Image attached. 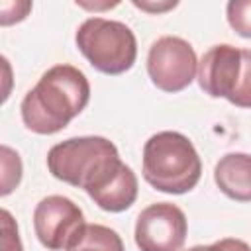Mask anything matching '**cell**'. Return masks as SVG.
<instances>
[{
    "instance_id": "obj_1",
    "label": "cell",
    "mask_w": 251,
    "mask_h": 251,
    "mask_svg": "<svg viewBox=\"0 0 251 251\" xmlns=\"http://www.w3.org/2000/svg\"><path fill=\"white\" fill-rule=\"evenodd\" d=\"M90 100V84L82 71L73 65L47 69L37 84L22 100V120L27 129L51 135L69 126Z\"/></svg>"
},
{
    "instance_id": "obj_2",
    "label": "cell",
    "mask_w": 251,
    "mask_h": 251,
    "mask_svg": "<svg viewBox=\"0 0 251 251\" xmlns=\"http://www.w3.org/2000/svg\"><path fill=\"white\" fill-rule=\"evenodd\" d=\"M202 175V161L192 141L178 131H159L143 147V178L159 192L184 194Z\"/></svg>"
},
{
    "instance_id": "obj_3",
    "label": "cell",
    "mask_w": 251,
    "mask_h": 251,
    "mask_svg": "<svg viewBox=\"0 0 251 251\" xmlns=\"http://www.w3.org/2000/svg\"><path fill=\"white\" fill-rule=\"evenodd\" d=\"M75 41L88 63L104 75H122L129 71L137 57L133 31L116 20L88 18L76 29Z\"/></svg>"
},
{
    "instance_id": "obj_4",
    "label": "cell",
    "mask_w": 251,
    "mask_h": 251,
    "mask_svg": "<svg viewBox=\"0 0 251 251\" xmlns=\"http://www.w3.org/2000/svg\"><path fill=\"white\" fill-rule=\"evenodd\" d=\"M118 159L120 153L110 139L84 135L53 145L47 153V169L55 178L86 190Z\"/></svg>"
},
{
    "instance_id": "obj_5",
    "label": "cell",
    "mask_w": 251,
    "mask_h": 251,
    "mask_svg": "<svg viewBox=\"0 0 251 251\" xmlns=\"http://www.w3.org/2000/svg\"><path fill=\"white\" fill-rule=\"evenodd\" d=\"M198 59L192 45L176 35L159 37L147 55V73L151 82L163 92H180L194 80Z\"/></svg>"
},
{
    "instance_id": "obj_6",
    "label": "cell",
    "mask_w": 251,
    "mask_h": 251,
    "mask_svg": "<svg viewBox=\"0 0 251 251\" xmlns=\"http://www.w3.org/2000/svg\"><path fill=\"white\" fill-rule=\"evenodd\" d=\"M84 216L78 204L67 196H47L33 210V229L49 251H67L84 229Z\"/></svg>"
},
{
    "instance_id": "obj_7",
    "label": "cell",
    "mask_w": 251,
    "mask_h": 251,
    "mask_svg": "<svg viewBox=\"0 0 251 251\" xmlns=\"http://www.w3.org/2000/svg\"><path fill=\"white\" fill-rule=\"evenodd\" d=\"M186 233V216L171 202L147 206L135 222V243L141 251H180Z\"/></svg>"
},
{
    "instance_id": "obj_8",
    "label": "cell",
    "mask_w": 251,
    "mask_h": 251,
    "mask_svg": "<svg viewBox=\"0 0 251 251\" xmlns=\"http://www.w3.org/2000/svg\"><path fill=\"white\" fill-rule=\"evenodd\" d=\"M198 84L212 98H229L241 75V49L222 43L208 49L198 61Z\"/></svg>"
},
{
    "instance_id": "obj_9",
    "label": "cell",
    "mask_w": 251,
    "mask_h": 251,
    "mask_svg": "<svg viewBox=\"0 0 251 251\" xmlns=\"http://www.w3.org/2000/svg\"><path fill=\"white\" fill-rule=\"evenodd\" d=\"M86 194L106 212H124L137 198V176L122 159H118L86 188Z\"/></svg>"
},
{
    "instance_id": "obj_10",
    "label": "cell",
    "mask_w": 251,
    "mask_h": 251,
    "mask_svg": "<svg viewBox=\"0 0 251 251\" xmlns=\"http://www.w3.org/2000/svg\"><path fill=\"white\" fill-rule=\"evenodd\" d=\"M218 188L231 200L251 202V155L227 153L214 169Z\"/></svg>"
},
{
    "instance_id": "obj_11",
    "label": "cell",
    "mask_w": 251,
    "mask_h": 251,
    "mask_svg": "<svg viewBox=\"0 0 251 251\" xmlns=\"http://www.w3.org/2000/svg\"><path fill=\"white\" fill-rule=\"evenodd\" d=\"M67 251H124L122 237L100 224H86Z\"/></svg>"
},
{
    "instance_id": "obj_12",
    "label": "cell",
    "mask_w": 251,
    "mask_h": 251,
    "mask_svg": "<svg viewBox=\"0 0 251 251\" xmlns=\"http://www.w3.org/2000/svg\"><path fill=\"white\" fill-rule=\"evenodd\" d=\"M227 102L237 108H251V49H241V75Z\"/></svg>"
},
{
    "instance_id": "obj_13",
    "label": "cell",
    "mask_w": 251,
    "mask_h": 251,
    "mask_svg": "<svg viewBox=\"0 0 251 251\" xmlns=\"http://www.w3.org/2000/svg\"><path fill=\"white\" fill-rule=\"evenodd\" d=\"M0 155H2V190H0V194L6 196L20 184L22 161H20V155L6 145L0 147Z\"/></svg>"
},
{
    "instance_id": "obj_14",
    "label": "cell",
    "mask_w": 251,
    "mask_h": 251,
    "mask_svg": "<svg viewBox=\"0 0 251 251\" xmlns=\"http://www.w3.org/2000/svg\"><path fill=\"white\" fill-rule=\"evenodd\" d=\"M226 14H227V24L231 25V29L237 35L251 39V0L227 2Z\"/></svg>"
},
{
    "instance_id": "obj_15",
    "label": "cell",
    "mask_w": 251,
    "mask_h": 251,
    "mask_svg": "<svg viewBox=\"0 0 251 251\" xmlns=\"http://www.w3.org/2000/svg\"><path fill=\"white\" fill-rule=\"evenodd\" d=\"M2 251H22V241L18 235V226L14 224L8 210H2Z\"/></svg>"
},
{
    "instance_id": "obj_16",
    "label": "cell",
    "mask_w": 251,
    "mask_h": 251,
    "mask_svg": "<svg viewBox=\"0 0 251 251\" xmlns=\"http://www.w3.org/2000/svg\"><path fill=\"white\" fill-rule=\"evenodd\" d=\"M31 10V2H2L0 4V24L2 25H10L14 22H22L27 12Z\"/></svg>"
},
{
    "instance_id": "obj_17",
    "label": "cell",
    "mask_w": 251,
    "mask_h": 251,
    "mask_svg": "<svg viewBox=\"0 0 251 251\" xmlns=\"http://www.w3.org/2000/svg\"><path fill=\"white\" fill-rule=\"evenodd\" d=\"M186 251H251V247L243 239L226 237V239H220L212 245H194Z\"/></svg>"
},
{
    "instance_id": "obj_18",
    "label": "cell",
    "mask_w": 251,
    "mask_h": 251,
    "mask_svg": "<svg viewBox=\"0 0 251 251\" xmlns=\"http://www.w3.org/2000/svg\"><path fill=\"white\" fill-rule=\"evenodd\" d=\"M133 6L141 8V10H147V12H165L169 8H175L176 2H165V4H147V2H139V0H133Z\"/></svg>"
}]
</instances>
